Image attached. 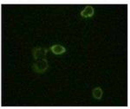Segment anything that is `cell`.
I'll use <instances>...</instances> for the list:
<instances>
[{
  "mask_svg": "<svg viewBox=\"0 0 130 109\" xmlns=\"http://www.w3.org/2000/svg\"><path fill=\"white\" fill-rule=\"evenodd\" d=\"M50 50L52 51V53L55 54V55H62L66 52V49L64 47L61 45H53L51 48H50Z\"/></svg>",
  "mask_w": 130,
  "mask_h": 109,
  "instance_id": "277c9868",
  "label": "cell"
},
{
  "mask_svg": "<svg viewBox=\"0 0 130 109\" xmlns=\"http://www.w3.org/2000/svg\"><path fill=\"white\" fill-rule=\"evenodd\" d=\"M48 67H49L48 61L45 58H43V59H39L37 62H35L33 65V69L35 72L42 74L48 69Z\"/></svg>",
  "mask_w": 130,
  "mask_h": 109,
  "instance_id": "6da1fadb",
  "label": "cell"
},
{
  "mask_svg": "<svg viewBox=\"0 0 130 109\" xmlns=\"http://www.w3.org/2000/svg\"><path fill=\"white\" fill-rule=\"evenodd\" d=\"M92 95L93 97L96 100H101L102 97V90L101 87H95V88L93 89V92H92Z\"/></svg>",
  "mask_w": 130,
  "mask_h": 109,
  "instance_id": "5b68a950",
  "label": "cell"
},
{
  "mask_svg": "<svg viewBox=\"0 0 130 109\" xmlns=\"http://www.w3.org/2000/svg\"><path fill=\"white\" fill-rule=\"evenodd\" d=\"M48 49H44V48H36L33 50V57L36 60L43 59V57L47 55Z\"/></svg>",
  "mask_w": 130,
  "mask_h": 109,
  "instance_id": "7a4b0ae2",
  "label": "cell"
},
{
  "mask_svg": "<svg viewBox=\"0 0 130 109\" xmlns=\"http://www.w3.org/2000/svg\"><path fill=\"white\" fill-rule=\"evenodd\" d=\"M94 12H95V10L92 6H87L84 10H82L81 16L83 17H90L94 15Z\"/></svg>",
  "mask_w": 130,
  "mask_h": 109,
  "instance_id": "3957f363",
  "label": "cell"
}]
</instances>
